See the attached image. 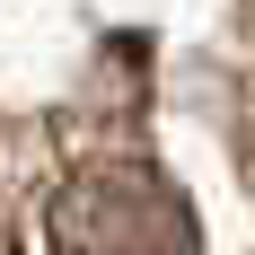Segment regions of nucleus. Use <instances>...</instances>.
Returning <instances> with one entry per match:
<instances>
[{"label": "nucleus", "instance_id": "obj_1", "mask_svg": "<svg viewBox=\"0 0 255 255\" xmlns=\"http://www.w3.org/2000/svg\"><path fill=\"white\" fill-rule=\"evenodd\" d=\"M53 255H203V220L158 158H88L44 203Z\"/></svg>", "mask_w": 255, "mask_h": 255}]
</instances>
